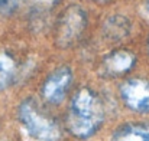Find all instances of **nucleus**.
I'll use <instances>...</instances> for the list:
<instances>
[{"mask_svg": "<svg viewBox=\"0 0 149 141\" xmlns=\"http://www.w3.org/2000/svg\"><path fill=\"white\" fill-rule=\"evenodd\" d=\"M106 111L99 94L87 87L80 88L70 102L65 117L67 130L80 140L93 137L104 122Z\"/></svg>", "mask_w": 149, "mask_h": 141, "instance_id": "f257e3e1", "label": "nucleus"}, {"mask_svg": "<svg viewBox=\"0 0 149 141\" xmlns=\"http://www.w3.org/2000/svg\"><path fill=\"white\" fill-rule=\"evenodd\" d=\"M17 117L23 128L39 141H58L61 128L58 122L45 114L33 99H25L17 108Z\"/></svg>", "mask_w": 149, "mask_h": 141, "instance_id": "f03ea898", "label": "nucleus"}, {"mask_svg": "<svg viewBox=\"0 0 149 141\" xmlns=\"http://www.w3.org/2000/svg\"><path fill=\"white\" fill-rule=\"evenodd\" d=\"M87 26V14L80 6L67 7L55 26V42L59 47L72 46L83 36Z\"/></svg>", "mask_w": 149, "mask_h": 141, "instance_id": "7ed1b4c3", "label": "nucleus"}, {"mask_svg": "<svg viewBox=\"0 0 149 141\" xmlns=\"http://www.w3.org/2000/svg\"><path fill=\"white\" fill-rule=\"evenodd\" d=\"M119 92L129 109L138 114H149V81L143 78L126 79L120 85Z\"/></svg>", "mask_w": 149, "mask_h": 141, "instance_id": "20e7f679", "label": "nucleus"}, {"mask_svg": "<svg viewBox=\"0 0 149 141\" xmlns=\"http://www.w3.org/2000/svg\"><path fill=\"white\" fill-rule=\"evenodd\" d=\"M72 82V72L68 66H59L48 78L44 81L41 92L42 96L54 105L61 104L65 99V95L70 89V85Z\"/></svg>", "mask_w": 149, "mask_h": 141, "instance_id": "39448f33", "label": "nucleus"}, {"mask_svg": "<svg viewBox=\"0 0 149 141\" xmlns=\"http://www.w3.org/2000/svg\"><path fill=\"white\" fill-rule=\"evenodd\" d=\"M136 63V56L127 49H117L106 55L101 61V75L107 78H120L130 72Z\"/></svg>", "mask_w": 149, "mask_h": 141, "instance_id": "423d86ee", "label": "nucleus"}, {"mask_svg": "<svg viewBox=\"0 0 149 141\" xmlns=\"http://www.w3.org/2000/svg\"><path fill=\"white\" fill-rule=\"evenodd\" d=\"M110 141H149V125L141 122L125 124L114 131Z\"/></svg>", "mask_w": 149, "mask_h": 141, "instance_id": "0eeeda50", "label": "nucleus"}, {"mask_svg": "<svg viewBox=\"0 0 149 141\" xmlns=\"http://www.w3.org/2000/svg\"><path fill=\"white\" fill-rule=\"evenodd\" d=\"M17 76V62L6 50H0V91L9 88Z\"/></svg>", "mask_w": 149, "mask_h": 141, "instance_id": "6e6552de", "label": "nucleus"}, {"mask_svg": "<svg viewBox=\"0 0 149 141\" xmlns=\"http://www.w3.org/2000/svg\"><path fill=\"white\" fill-rule=\"evenodd\" d=\"M129 30H130V25L127 19L122 16L110 17L104 25V35L110 41H120L126 38L129 35Z\"/></svg>", "mask_w": 149, "mask_h": 141, "instance_id": "1a4fd4ad", "label": "nucleus"}, {"mask_svg": "<svg viewBox=\"0 0 149 141\" xmlns=\"http://www.w3.org/2000/svg\"><path fill=\"white\" fill-rule=\"evenodd\" d=\"M20 0H0V14L10 16L19 9Z\"/></svg>", "mask_w": 149, "mask_h": 141, "instance_id": "9d476101", "label": "nucleus"}, {"mask_svg": "<svg viewBox=\"0 0 149 141\" xmlns=\"http://www.w3.org/2000/svg\"><path fill=\"white\" fill-rule=\"evenodd\" d=\"M35 1H39V3H54L55 0H35Z\"/></svg>", "mask_w": 149, "mask_h": 141, "instance_id": "9b49d317", "label": "nucleus"}, {"mask_svg": "<svg viewBox=\"0 0 149 141\" xmlns=\"http://www.w3.org/2000/svg\"><path fill=\"white\" fill-rule=\"evenodd\" d=\"M145 3H146V10L149 12V0H145Z\"/></svg>", "mask_w": 149, "mask_h": 141, "instance_id": "f8f14e48", "label": "nucleus"}, {"mask_svg": "<svg viewBox=\"0 0 149 141\" xmlns=\"http://www.w3.org/2000/svg\"><path fill=\"white\" fill-rule=\"evenodd\" d=\"M148 47H149V45H148Z\"/></svg>", "mask_w": 149, "mask_h": 141, "instance_id": "ddd939ff", "label": "nucleus"}]
</instances>
